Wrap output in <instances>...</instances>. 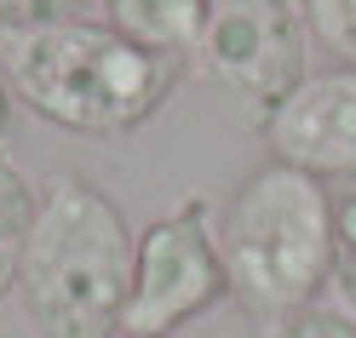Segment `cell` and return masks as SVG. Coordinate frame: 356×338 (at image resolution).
<instances>
[{"label": "cell", "mask_w": 356, "mask_h": 338, "mask_svg": "<svg viewBox=\"0 0 356 338\" xmlns=\"http://www.w3.org/2000/svg\"><path fill=\"white\" fill-rule=\"evenodd\" d=\"M218 298H230L218 230H213L207 201L190 195L155 223H144L138 241H132V292L121 310V332L172 338L195 315H207Z\"/></svg>", "instance_id": "277c9868"}, {"label": "cell", "mask_w": 356, "mask_h": 338, "mask_svg": "<svg viewBox=\"0 0 356 338\" xmlns=\"http://www.w3.org/2000/svg\"><path fill=\"white\" fill-rule=\"evenodd\" d=\"M81 6H86V0H0V35L70 24V17H81Z\"/></svg>", "instance_id": "7c38bea8"}, {"label": "cell", "mask_w": 356, "mask_h": 338, "mask_svg": "<svg viewBox=\"0 0 356 338\" xmlns=\"http://www.w3.org/2000/svg\"><path fill=\"white\" fill-rule=\"evenodd\" d=\"M0 63L17 86V103L81 138L138 132L172 103L184 81V58L149 52L86 17L0 35Z\"/></svg>", "instance_id": "6da1fadb"}, {"label": "cell", "mask_w": 356, "mask_h": 338, "mask_svg": "<svg viewBox=\"0 0 356 338\" xmlns=\"http://www.w3.org/2000/svg\"><path fill=\"white\" fill-rule=\"evenodd\" d=\"M104 6V24L138 40L149 52H172V58H190L202 52V35L213 24V6L218 0H98Z\"/></svg>", "instance_id": "52a82bcc"}, {"label": "cell", "mask_w": 356, "mask_h": 338, "mask_svg": "<svg viewBox=\"0 0 356 338\" xmlns=\"http://www.w3.org/2000/svg\"><path fill=\"white\" fill-rule=\"evenodd\" d=\"M333 253H339L333 281L345 287V304L356 310V189L333 195Z\"/></svg>", "instance_id": "30bf717a"}, {"label": "cell", "mask_w": 356, "mask_h": 338, "mask_svg": "<svg viewBox=\"0 0 356 338\" xmlns=\"http://www.w3.org/2000/svg\"><path fill=\"white\" fill-rule=\"evenodd\" d=\"M270 338H356V310L350 304H310Z\"/></svg>", "instance_id": "8fae6325"}, {"label": "cell", "mask_w": 356, "mask_h": 338, "mask_svg": "<svg viewBox=\"0 0 356 338\" xmlns=\"http://www.w3.org/2000/svg\"><path fill=\"white\" fill-rule=\"evenodd\" d=\"M138 230L98 184L58 172L35 201L17 298L35 338H115Z\"/></svg>", "instance_id": "7a4b0ae2"}, {"label": "cell", "mask_w": 356, "mask_h": 338, "mask_svg": "<svg viewBox=\"0 0 356 338\" xmlns=\"http://www.w3.org/2000/svg\"><path fill=\"white\" fill-rule=\"evenodd\" d=\"M230 298L264 332L287 327L299 310L322 304L333 281V189L299 167L264 161L236 184L218 218Z\"/></svg>", "instance_id": "3957f363"}, {"label": "cell", "mask_w": 356, "mask_h": 338, "mask_svg": "<svg viewBox=\"0 0 356 338\" xmlns=\"http://www.w3.org/2000/svg\"><path fill=\"white\" fill-rule=\"evenodd\" d=\"M202 52L248 121H264L310 75V47L293 0H218Z\"/></svg>", "instance_id": "5b68a950"}, {"label": "cell", "mask_w": 356, "mask_h": 338, "mask_svg": "<svg viewBox=\"0 0 356 338\" xmlns=\"http://www.w3.org/2000/svg\"><path fill=\"white\" fill-rule=\"evenodd\" d=\"M305 24L333 69H356V0H305Z\"/></svg>", "instance_id": "9c48e42d"}, {"label": "cell", "mask_w": 356, "mask_h": 338, "mask_svg": "<svg viewBox=\"0 0 356 338\" xmlns=\"http://www.w3.org/2000/svg\"><path fill=\"white\" fill-rule=\"evenodd\" d=\"M12 132H17V86L6 75V63H0V155L12 149Z\"/></svg>", "instance_id": "4fadbf2b"}, {"label": "cell", "mask_w": 356, "mask_h": 338, "mask_svg": "<svg viewBox=\"0 0 356 338\" xmlns=\"http://www.w3.org/2000/svg\"><path fill=\"white\" fill-rule=\"evenodd\" d=\"M270 161L310 178H356V69L305 75L270 115L259 121Z\"/></svg>", "instance_id": "8992f818"}, {"label": "cell", "mask_w": 356, "mask_h": 338, "mask_svg": "<svg viewBox=\"0 0 356 338\" xmlns=\"http://www.w3.org/2000/svg\"><path fill=\"white\" fill-rule=\"evenodd\" d=\"M115 338H144V332H115Z\"/></svg>", "instance_id": "5bb4252c"}, {"label": "cell", "mask_w": 356, "mask_h": 338, "mask_svg": "<svg viewBox=\"0 0 356 338\" xmlns=\"http://www.w3.org/2000/svg\"><path fill=\"white\" fill-rule=\"evenodd\" d=\"M35 201H40V189H29V178L17 172L12 155H0V298L17 292L24 246H29V230H35Z\"/></svg>", "instance_id": "ba28073f"}, {"label": "cell", "mask_w": 356, "mask_h": 338, "mask_svg": "<svg viewBox=\"0 0 356 338\" xmlns=\"http://www.w3.org/2000/svg\"><path fill=\"white\" fill-rule=\"evenodd\" d=\"M293 6H305V0H293Z\"/></svg>", "instance_id": "9a60e30c"}]
</instances>
